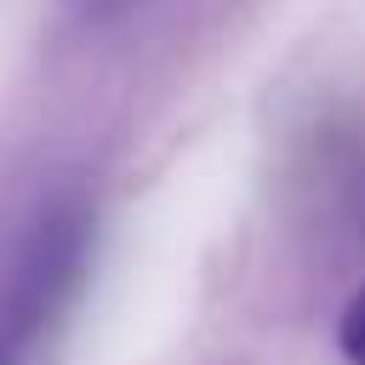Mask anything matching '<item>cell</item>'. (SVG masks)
Segmentation results:
<instances>
[{
    "label": "cell",
    "mask_w": 365,
    "mask_h": 365,
    "mask_svg": "<svg viewBox=\"0 0 365 365\" xmlns=\"http://www.w3.org/2000/svg\"><path fill=\"white\" fill-rule=\"evenodd\" d=\"M91 211L80 200L40 205L0 262V365H29L46 331L74 302L91 262Z\"/></svg>",
    "instance_id": "cell-1"
},
{
    "label": "cell",
    "mask_w": 365,
    "mask_h": 365,
    "mask_svg": "<svg viewBox=\"0 0 365 365\" xmlns=\"http://www.w3.org/2000/svg\"><path fill=\"white\" fill-rule=\"evenodd\" d=\"M336 348H342L348 365H365V285L348 297V308L336 319Z\"/></svg>",
    "instance_id": "cell-2"
},
{
    "label": "cell",
    "mask_w": 365,
    "mask_h": 365,
    "mask_svg": "<svg viewBox=\"0 0 365 365\" xmlns=\"http://www.w3.org/2000/svg\"><path fill=\"white\" fill-rule=\"evenodd\" d=\"M97 6H120V0H97Z\"/></svg>",
    "instance_id": "cell-3"
}]
</instances>
